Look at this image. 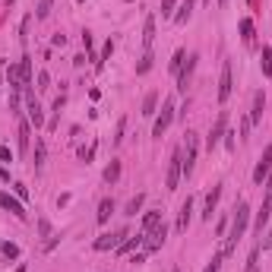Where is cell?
<instances>
[{
    "instance_id": "1",
    "label": "cell",
    "mask_w": 272,
    "mask_h": 272,
    "mask_svg": "<svg viewBox=\"0 0 272 272\" xmlns=\"http://www.w3.org/2000/svg\"><path fill=\"white\" fill-rule=\"evenodd\" d=\"M247 228H250V206L247 203H237L234 218H231V231H228V237H225V253H231L237 247V241L247 234Z\"/></svg>"
},
{
    "instance_id": "2",
    "label": "cell",
    "mask_w": 272,
    "mask_h": 272,
    "mask_svg": "<svg viewBox=\"0 0 272 272\" xmlns=\"http://www.w3.org/2000/svg\"><path fill=\"white\" fill-rule=\"evenodd\" d=\"M181 177H184V149L177 146V149L171 152V161H168V177H165V187L174 193L177 187H181Z\"/></svg>"
},
{
    "instance_id": "3",
    "label": "cell",
    "mask_w": 272,
    "mask_h": 272,
    "mask_svg": "<svg viewBox=\"0 0 272 272\" xmlns=\"http://www.w3.org/2000/svg\"><path fill=\"white\" fill-rule=\"evenodd\" d=\"M184 136H187L184 139V177H190L193 168H197V155H200V136L193 130H187Z\"/></svg>"
},
{
    "instance_id": "4",
    "label": "cell",
    "mask_w": 272,
    "mask_h": 272,
    "mask_svg": "<svg viewBox=\"0 0 272 272\" xmlns=\"http://www.w3.org/2000/svg\"><path fill=\"white\" fill-rule=\"evenodd\" d=\"M263 187H266V197H263V206L257 212V218H253V231L263 234V228L269 225V215H272V174L263 181Z\"/></svg>"
},
{
    "instance_id": "5",
    "label": "cell",
    "mask_w": 272,
    "mask_h": 272,
    "mask_svg": "<svg viewBox=\"0 0 272 272\" xmlns=\"http://www.w3.org/2000/svg\"><path fill=\"white\" fill-rule=\"evenodd\" d=\"M174 114H177L174 98H165V101H161V111L155 114V124H152V136H165V130H168V127H171V121H174Z\"/></svg>"
},
{
    "instance_id": "6",
    "label": "cell",
    "mask_w": 272,
    "mask_h": 272,
    "mask_svg": "<svg viewBox=\"0 0 272 272\" xmlns=\"http://www.w3.org/2000/svg\"><path fill=\"white\" fill-rule=\"evenodd\" d=\"M124 237H127V228H121V231H105V234H98L95 237V244H92V247H95L98 253H105V250H117L124 244Z\"/></svg>"
},
{
    "instance_id": "7",
    "label": "cell",
    "mask_w": 272,
    "mask_h": 272,
    "mask_svg": "<svg viewBox=\"0 0 272 272\" xmlns=\"http://www.w3.org/2000/svg\"><path fill=\"white\" fill-rule=\"evenodd\" d=\"M225 133H228V111H218V117H215V124H212V130H209V136H206V146H209V152L218 146V142L225 139Z\"/></svg>"
},
{
    "instance_id": "8",
    "label": "cell",
    "mask_w": 272,
    "mask_h": 272,
    "mask_svg": "<svg viewBox=\"0 0 272 272\" xmlns=\"http://www.w3.org/2000/svg\"><path fill=\"white\" fill-rule=\"evenodd\" d=\"M272 174V142L266 149H263V155H260V161H257V168H253V184H260L263 187V181Z\"/></svg>"
},
{
    "instance_id": "9",
    "label": "cell",
    "mask_w": 272,
    "mask_h": 272,
    "mask_svg": "<svg viewBox=\"0 0 272 272\" xmlns=\"http://www.w3.org/2000/svg\"><path fill=\"white\" fill-rule=\"evenodd\" d=\"M234 92V76H231V64H222V76H218V105H225Z\"/></svg>"
},
{
    "instance_id": "10",
    "label": "cell",
    "mask_w": 272,
    "mask_h": 272,
    "mask_svg": "<svg viewBox=\"0 0 272 272\" xmlns=\"http://www.w3.org/2000/svg\"><path fill=\"white\" fill-rule=\"evenodd\" d=\"M0 209L3 212H10L13 218H19V222H25V206H22V200H16V197H10V193L6 190H0Z\"/></svg>"
},
{
    "instance_id": "11",
    "label": "cell",
    "mask_w": 272,
    "mask_h": 272,
    "mask_svg": "<svg viewBox=\"0 0 272 272\" xmlns=\"http://www.w3.org/2000/svg\"><path fill=\"white\" fill-rule=\"evenodd\" d=\"M25 111H29V124L32 127H41L45 124V111H41V105H38V98H35V92H25Z\"/></svg>"
},
{
    "instance_id": "12",
    "label": "cell",
    "mask_w": 272,
    "mask_h": 272,
    "mask_svg": "<svg viewBox=\"0 0 272 272\" xmlns=\"http://www.w3.org/2000/svg\"><path fill=\"white\" fill-rule=\"evenodd\" d=\"M190 218H193V197H187V200L181 203V209H177V225H174V231H177V234H187Z\"/></svg>"
},
{
    "instance_id": "13",
    "label": "cell",
    "mask_w": 272,
    "mask_h": 272,
    "mask_svg": "<svg viewBox=\"0 0 272 272\" xmlns=\"http://www.w3.org/2000/svg\"><path fill=\"white\" fill-rule=\"evenodd\" d=\"M165 237H168V225L161 222L155 231H149V234H142V247L146 250H158L161 244H165Z\"/></svg>"
},
{
    "instance_id": "14",
    "label": "cell",
    "mask_w": 272,
    "mask_h": 272,
    "mask_svg": "<svg viewBox=\"0 0 272 272\" xmlns=\"http://www.w3.org/2000/svg\"><path fill=\"white\" fill-rule=\"evenodd\" d=\"M222 190H225V187L215 184L206 193V206H203V218H206V222H212V215H215V206H218V200H222Z\"/></svg>"
},
{
    "instance_id": "15",
    "label": "cell",
    "mask_w": 272,
    "mask_h": 272,
    "mask_svg": "<svg viewBox=\"0 0 272 272\" xmlns=\"http://www.w3.org/2000/svg\"><path fill=\"white\" fill-rule=\"evenodd\" d=\"M158 225H161V209H149L146 215H142V222H139V231L149 234V231H155Z\"/></svg>"
},
{
    "instance_id": "16",
    "label": "cell",
    "mask_w": 272,
    "mask_h": 272,
    "mask_svg": "<svg viewBox=\"0 0 272 272\" xmlns=\"http://www.w3.org/2000/svg\"><path fill=\"white\" fill-rule=\"evenodd\" d=\"M19 79H22V92L32 89V57L22 54L19 57Z\"/></svg>"
},
{
    "instance_id": "17",
    "label": "cell",
    "mask_w": 272,
    "mask_h": 272,
    "mask_svg": "<svg viewBox=\"0 0 272 272\" xmlns=\"http://www.w3.org/2000/svg\"><path fill=\"white\" fill-rule=\"evenodd\" d=\"M32 146V124H29V117H19V152L25 155Z\"/></svg>"
},
{
    "instance_id": "18",
    "label": "cell",
    "mask_w": 272,
    "mask_h": 272,
    "mask_svg": "<svg viewBox=\"0 0 272 272\" xmlns=\"http://www.w3.org/2000/svg\"><path fill=\"white\" fill-rule=\"evenodd\" d=\"M111 215H114V200H111V197H105V200L98 203L95 222H98V225H108V222H111Z\"/></svg>"
},
{
    "instance_id": "19",
    "label": "cell",
    "mask_w": 272,
    "mask_h": 272,
    "mask_svg": "<svg viewBox=\"0 0 272 272\" xmlns=\"http://www.w3.org/2000/svg\"><path fill=\"white\" fill-rule=\"evenodd\" d=\"M193 70H197V54H190V57H187V67H184L181 73H177V89H181V92L187 89V82H190Z\"/></svg>"
},
{
    "instance_id": "20",
    "label": "cell",
    "mask_w": 272,
    "mask_h": 272,
    "mask_svg": "<svg viewBox=\"0 0 272 272\" xmlns=\"http://www.w3.org/2000/svg\"><path fill=\"white\" fill-rule=\"evenodd\" d=\"M152 45H155V16H146V25H142V48L152 51Z\"/></svg>"
},
{
    "instance_id": "21",
    "label": "cell",
    "mask_w": 272,
    "mask_h": 272,
    "mask_svg": "<svg viewBox=\"0 0 272 272\" xmlns=\"http://www.w3.org/2000/svg\"><path fill=\"white\" fill-rule=\"evenodd\" d=\"M263 111H266V95L263 92H253V108H250V124L263 121Z\"/></svg>"
},
{
    "instance_id": "22",
    "label": "cell",
    "mask_w": 272,
    "mask_h": 272,
    "mask_svg": "<svg viewBox=\"0 0 272 272\" xmlns=\"http://www.w3.org/2000/svg\"><path fill=\"white\" fill-rule=\"evenodd\" d=\"M193 6H197V0H181V3H177V10H174V22L184 25L193 16Z\"/></svg>"
},
{
    "instance_id": "23",
    "label": "cell",
    "mask_w": 272,
    "mask_h": 272,
    "mask_svg": "<svg viewBox=\"0 0 272 272\" xmlns=\"http://www.w3.org/2000/svg\"><path fill=\"white\" fill-rule=\"evenodd\" d=\"M32 165H35V171H45V158H48V146H45V139H35V152H32Z\"/></svg>"
},
{
    "instance_id": "24",
    "label": "cell",
    "mask_w": 272,
    "mask_h": 272,
    "mask_svg": "<svg viewBox=\"0 0 272 272\" xmlns=\"http://www.w3.org/2000/svg\"><path fill=\"white\" fill-rule=\"evenodd\" d=\"M121 168H124V165H121V158H111V165L105 168V174H101V177H105V184H111V187H114L117 181H121Z\"/></svg>"
},
{
    "instance_id": "25",
    "label": "cell",
    "mask_w": 272,
    "mask_h": 272,
    "mask_svg": "<svg viewBox=\"0 0 272 272\" xmlns=\"http://www.w3.org/2000/svg\"><path fill=\"white\" fill-rule=\"evenodd\" d=\"M155 108H158V92H149V95L146 98H142V117H155L158 111H155Z\"/></svg>"
},
{
    "instance_id": "26",
    "label": "cell",
    "mask_w": 272,
    "mask_h": 272,
    "mask_svg": "<svg viewBox=\"0 0 272 272\" xmlns=\"http://www.w3.org/2000/svg\"><path fill=\"white\" fill-rule=\"evenodd\" d=\"M237 29H241V41H244V45H253V35H257L253 19H241V22H237Z\"/></svg>"
},
{
    "instance_id": "27",
    "label": "cell",
    "mask_w": 272,
    "mask_h": 272,
    "mask_svg": "<svg viewBox=\"0 0 272 272\" xmlns=\"http://www.w3.org/2000/svg\"><path fill=\"white\" fill-rule=\"evenodd\" d=\"M260 67H263V76L272 79V48H263L260 51Z\"/></svg>"
},
{
    "instance_id": "28",
    "label": "cell",
    "mask_w": 272,
    "mask_h": 272,
    "mask_svg": "<svg viewBox=\"0 0 272 272\" xmlns=\"http://www.w3.org/2000/svg\"><path fill=\"white\" fill-rule=\"evenodd\" d=\"M136 247H142V231L136 234V237H130V234H127V241L121 244V247H117V253L124 257V253H130V250H136Z\"/></svg>"
},
{
    "instance_id": "29",
    "label": "cell",
    "mask_w": 272,
    "mask_h": 272,
    "mask_svg": "<svg viewBox=\"0 0 272 272\" xmlns=\"http://www.w3.org/2000/svg\"><path fill=\"white\" fill-rule=\"evenodd\" d=\"M184 61H187V51L181 48V51H174V57H171V64H168V70H171L174 76L184 70Z\"/></svg>"
},
{
    "instance_id": "30",
    "label": "cell",
    "mask_w": 272,
    "mask_h": 272,
    "mask_svg": "<svg viewBox=\"0 0 272 272\" xmlns=\"http://www.w3.org/2000/svg\"><path fill=\"white\" fill-rule=\"evenodd\" d=\"M244 272H260V244L250 250V257H247V266H244Z\"/></svg>"
},
{
    "instance_id": "31",
    "label": "cell",
    "mask_w": 272,
    "mask_h": 272,
    "mask_svg": "<svg viewBox=\"0 0 272 272\" xmlns=\"http://www.w3.org/2000/svg\"><path fill=\"white\" fill-rule=\"evenodd\" d=\"M142 203H146V193H136V197L127 203V215H136V212L142 209Z\"/></svg>"
},
{
    "instance_id": "32",
    "label": "cell",
    "mask_w": 272,
    "mask_h": 272,
    "mask_svg": "<svg viewBox=\"0 0 272 272\" xmlns=\"http://www.w3.org/2000/svg\"><path fill=\"white\" fill-rule=\"evenodd\" d=\"M0 253H3L6 260H16V257H19V247H16L13 241H0Z\"/></svg>"
},
{
    "instance_id": "33",
    "label": "cell",
    "mask_w": 272,
    "mask_h": 272,
    "mask_svg": "<svg viewBox=\"0 0 272 272\" xmlns=\"http://www.w3.org/2000/svg\"><path fill=\"white\" fill-rule=\"evenodd\" d=\"M152 61H155V57H152V51H146V54H142V61L136 64V73H139V76H146V73L152 70Z\"/></svg>"
},
{
    "instance_id": "34",
    "label": "cell",
    "mask_w": 272,
    "mask_h": 272,
    "mask_svg": "<svg viewBox=\"0 0 272 272\" xmlns=\"http://www.w3.org/2000/svg\"><path fill=\"white\" fill-rule=\"evenodd\" d=\"M181 0H161V19H174V6Z\"/></svg>"
},
{
    "instance_id": "35",
    "label": "cell",
    "mask_w": 272,
    "mask_h": 272,
    "mask_svg": "<svg viewBox=\"0 0 272 272\" xmlns=\"http://www.w3.org/2000/svg\"><path fill=\"white\" fill-rule=\"evenodd\" d=\"M51 6H54V0H38V10H35V19H48V16H51Z\"/></svg>"
},
{
    "instance_id": "36",
    "label": "cell",
    "mask_w": 272,
    "mask_h": 272,
    "mask_svg": "<svg viewBox=\"0 0 272 272\" xmlns=\"http://www.w3.org/2000/svg\"><path fill=\"white\" fill-rule=\"evenodd\" d=\"M222 260H225V250H218V253H212V260H209V266L203 269V272H218L222 269Z\"/></svg>"
},
{
    "instance_id": "37",
    "label": "cell",
    "mask_w": 272,
    "mask_h": 272,
    "mask_svg": "<svg viewBox=\"0 0 272 272\" xmlns=\"http://www.w3.org/2000/svg\"><path fill=\"white\" fill-rule=\"evenodd\" d=\"M124 130H127V117H121V121H117V133H114V146H121V142H124Z\"/></svg>"
},
{
    "instance_id": "38",
    "label": "cell",
    "mask_w": 272,
    "mask_h": 272,
    "mask_svg": "<svg viewBox=\"0 0 272 272\" xmlns=\"http://www.w3.org/2000/svg\"><path fill=\"white\" fill-rule=\"evenodd\" d=\"M51 89V76H48V70H41L38 73V92H48Z\"/></svg>"
},
{
    "instance_id": "39",
    "label": "cell",
    "mask_w": 272,
    "mask_h": 272,
    "mask_svg": "<svg viewBox=\"0 0 272 272\" xmlns=\"http://www.w3.org/2000/svg\"><path fill=\"white\" fill-rule=\"evenodd\" d=\"M38 234H41V237H51V234H54V231H51V222H48L45 215L38 218Z\"/></svg>"
},
{
    "instance_id": "40",
    "label": "cell",
    "mask_w": 272,
    "mask_h": 272,
    "mask_svg": "<svg viewBox=\"0 0 272 272\" xmlns=\"http://www.w3.org/2000/svg\"><path fill=\"white\" fill-rule=\"evenodd\" d=\"M13 190H16V197H19V200H29V190H25V184H13Z\"/></svg>"
},
{
    "instance_id": "41",
    "label": "cell",
    "mask_w": 272,
    "mask_h": 272,
    "mask_svg": "<svg viewBox=\"0 0 272 272\" xmlns=\"http://www.w3.org/2000/svg\"><path fill=\"white\" fill-rule=\"evenodd\" d=\"M92 45H95V41H92V32H82V48H86L89 54H92Z\"/></svg>"
},
{
    "instance_id": "42",
    "label": "cell",
    "mask_w": 272,
    "mask_h": 272,
    "mask_svg": "<svg viewBox=\"0 0 272 272\" xmlns=\"http://www.w3.org/2000/svg\"><path fill=\"white\" fill-rule=\"evenodd\" d=\"M0 161H13V152H10V146H0Z\"/></svg>"
},
{
    "instance_id": "43",
    "label": "cell",
    "mask_w": 272,
    "mask_h": 272,
    "mask_svg": "<svg viewBox=\"0 0 272 272\" xmlns=\"http://www.w3.org/2000/svg\"><path fill=\"white\" fill-rule=\"evenodd\" d=\"M51 41H54V45H57V48H64V45H67V35H61V32H57V35H54V38H51Z\"/></svg>"
},
{
    "instance_id": "44",
    "label": "cell",
    "mask_w": 272,
    "mask_h": 272,
    "mask_svg": "<svg viewBox=\"0 0 272 272\" xmlns=\"http://www.w3.org/2000/svg\"><path fill=\"white\" fill-rule=\"evenodd\" d=\"M3 67H6V64H3V61H0V76H3Z\"/></svg>"
},
{
    "instance_id": "45",
    "label": "cell",
    "mask_w": 272,
    "mask_h": 272,
    "mask_svg": "<svg viewBox=\"0 0 272 272\" xmlns=\"http://www.w3.org/2000/svg\"><path fill=\"white\" fill-rule=\"evenodd\" d=\"M218 6H228V0H218Z\"/></svg>"
},
{
    "instance_id": "46",
    "label": "cell",
    "mask_w": 272,
    "mask_h": 272,
    "mask_svg": "<svg viewBox=\"0 0 272 272\" xmlns=\"http://www.w3.org/2000/svg\"><path fill=\"white\" fill-rule=\"evenodd\" d=\"M10 3H16V0H6V6H10Z\"/></svg>"
},
{
    "instance_id": "47",
    "label": "cell",
    "mask_w": 272,
    "mask_h": 272,
    "mask_svg": "<svg viewBox=\"0 0 272 272\" xmlns=\"http://www.w3.org/2000/svg\"><path fill=\"white\" fill-rule=\"evenodd\" d=\"M171 272H181V269H171Z\"/></svg>"
},
{
    "instance_id": "48",
    "label": "cell",
    "mask_w": 272,
    "mask_h": 272,
    "mask_svg": "<svg viewBox=\"0 0 272 272\" xmlns=\"http://www.w3.org/2000/svg\"><path fill=\"white\" fill-rule=\"evenodd\" d=\"M79 3H86V0H79Z\"/></svg>"
},
{
    "instance_id": "49",
    "label": "cell",
    "mask_w": 272,
    "mask_h": 272,
    "mask_svg": "<svg viewBox=\"0 0 272 272\" xmlns=\"http://www.w3.org/2000/svg\"><path fill=\"white\" fill-rule=\"evenodd\" d=\"M247 3H253V0H247Z\"/></svg>"
}]
</instances>
